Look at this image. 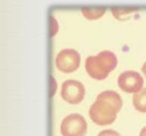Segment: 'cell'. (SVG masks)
<instances>
[{
  "instance_id": "1",
  "label": "cell",
  "mask_w": 146,
  "mask_h": 136,
  "mask_svg": "<svg viewBox=\"0 0 146 136\" xmlns=\"http://www.w3.org/2000/svg\"><path fill=\"white\" fill-rule=\"evenodd\" d=\"M123 100L117 92L107 90L97 96L89 109V116L98 126H107L113 123L117 113L121 110Z\"/></svg>"
},
{
  "instance_id": "10",
  "label": "cell",
  "mask_w": 146,
  "mask_h": 136,
  "mask_svg": "<svg viewBox=\"0 0 146 136\" xmlns=\"http://www.w3.org/2000/svg\"><path fill=\"white\" fill-rule=\"evenodd\" d=\"M142 71H143V72L144 75H145V76H146V62L144 63V65H143Z\"/></svg>"
},
{
  "instance_id": "5",
  "label": "cell",
  "mask_w": 146,
  "mask_h": 136,
  "mask_svg": "<svg viewBox=\"0 0 146 136\" xmlns=\"http://www.w3.org/2000/svg\"><path fill=\"white\" fill-rule=\"evenodd\" d=\"M85 92V87L81 82L68 79L62 84L61 95L63 99L68 103L78 104L84 99Z\"/></svg>"
},
{
  "instance_id": "3",
  "label": "cell",
  "mask_w": 146,
  "mask_h": 136,
  "mask_svg": "<svg viewBox=\"0 0 146 136\" xmlns=\"http://www.w3.org/2000/svg\"><path fill=\"white\" fill-rule=\"evenodd\" d=\"M87 132L86 119L78 113H72L64 118L61 125L63 136H84Z\"/></svg>"
},
{
  "instance_id": "6",
  "label": "cell",
  "mask_w": 146,
  "mask_h": 136,
  "mask_svg": "<svg viewBox=\"0 0 146 136\" xmlns=\"http://www.w3.org/2000/svg\"><path fill=\"white\" fill-rule=\"evenodd\" d=\"M144 84L143 76L133 70L125 71L118 78L120 89L127 93H136L142 89Z\"/></svg>"
},
{
  "instance_id": "9",
  "label": "cell",
  "mask_w": 146,
  "mask_h": 136,
  "mask_svg": "<svg viewBox=\"0 0 146 136\" xmlns=\"http://www.w3.org/2000/svg\"><path fill=\"white\" fill-rule=\"evenodd\" d=\"M140 136H146V126L141 130V133H140Z\"/></svg>"
},
{
  "instance_id": "4",
  "label": "cell",
  "mask_w": 146,
  "mask_h": 136,
  "mask_svg": "<svg viewBox=\"0 0 146 136\" xmlns=\"http://www.w3.org/2000/svg\"><path fill=\"white\" fill-rule=\"evenodd\" d=\"M81 56L74 49H64L60 51L56 58V66L64 73L76 70L80 66Z\"/></svg>"
},
{
  "instance_id": "7",
  "label": "cell",
  "mask_w": 146,
  "mask_h": 136,
  "mask_svg": "<svg viewBox=\"0 0 146 136\" xmlns=\"http://www.w3.org/2000/svg\"><path fill=\"white\" fill-rule=\"evenodd\" d=\"M133 103L137 110L141 113H146V88L134 94Z\"/></svg>"
},
{
  "instance_id": "2",
  "label": "cell",
  "mask_w": 146,
  "mask_h": 136,
  "mask_svg": "<svg viewBox=\"0 0 146 136\" xmlns=\"http://www.w3.org/2000/svg\"><path fill=\"white\" fill-rule=\"evenodd\" d=\"M118 60L113 52L104 50L97 55L89 56L86 60V70L90 76L98 80H103L117 66Z\"/></svg>"
},
{
  "instance_id": "8",
  "label": "cell",
  "mask_w": 146,
  "mask_h": 136,
  "mask_svg": "<svg viewBox=\"0 0 146 136\" xmlns=\"http://www.w3.org/2000/svg\"><path fill=\"white\" fill-rule=\"evenodd\" d=\"M98 136H121L120 133L112 129H107L100 132Z\"/></svg>"
}]
</instances>
